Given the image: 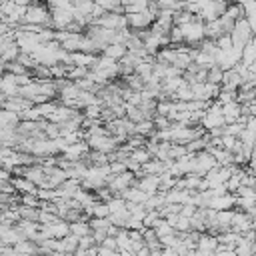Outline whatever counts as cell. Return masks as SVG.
Wrapping results in <instances>:
<instances>
[{
    "label": "cell",
    "mask_w": 256,
    "mask_h": 256,
    "mask_svg": "<svg viewBox=\"0 0 256 256\" xmlns=\"http://www.w3.org/2000/svg\"><path fill=\"white\" fill-rule=\"evenodd\" d=\"M126 20H128V26L130 28L144 30V28H148L156 20V16L150 10H144V12H130V14H126Z\"/></svg>",
    "instance_id": "cell-1"
},
{
    "label": "cell",
    "mask_w": 256,
    "mask_h": 256,
    "mask_svg": "<svg viewBox=\"0 0 256 256\" xmlns=\"http://www.w3.org/2000/svg\"><path fill=\"white\" fill-rule=\"evenodd\" d=\"M48 12L40 6H26V12H24V20L30 22V24H36V26H42L48 22Z\"/></svg>",
    "instance_id": "cell-2"
},
{
    "label": "cell",
    "mask_w": 256,
    "mask_h": 256,
    "mask_svg": "<svg viewBox=\"0 0 256 256\" xmlns=\"http://www.w3.org/2000/svg\"><path fill=\"white\" fill-rule=\"evenodd\" d=\"M198 246H200V252H214L218 246V238L214 234H204L198 238Z\"/></svg>",
    "instance_id": "cell-3"
},
{
    "label": "cell",
    "mask_w": 256,
    "mask_h": 256,
    "mask_svg": "<svg viewBox=\"0 0 256 256\" xmlns=\"http://www.w3.org/2000/svg\"><path fill=\"white\" fill-rule=\"evenodd\" d=\"M104 54L114 58V60H120L124 54H126V46L124 44H118V42H112V44H106L104 46Z\"/></svg>",
    "instance_id": "cell-4"
},
{
    "label": "cell",
    "mask_w": 256,
    "mask_h": 256,
    "mask_svg": "<svg viewBox=\"0 0 256 256\" xmlns=\"http://www.w3.org/2000/svg\"><path fill=\"white\" fill-rule=\"evenodd\" d=\"M0 56H2V60H16V56H18V46L12 44V42L0 44Z\"/></svg>",
    "instance_id": "cell-5"
},
{
    "label": "cell",
    "mask_w": 256,
    "mask_h": 256,
    "mask_svg": "<svg viewBox=\"0 0 256 256\" xmlns=\"http://www.w3.org/2000/svg\"><path fill=\"white\" fill-rule=\"evenodd\" d=\"M224 14H226V16H230L232 20H238V18H242V16H244V8H242V4H240V2H228V6H226V10H224Z\"/></svg>",
    "instance_id": "cell-6"
},
{
    "label": "cell",
    "mask_w": 256,
    "mask_h": 256,
    "mask_svg": "<svg viewBox=\"0 0 256 256\" xmlns=\"http://www.w3.org/2000/svg\"><path fill=\"white\" fill-rule=\"evenodd\" d=\"M222 76H224V70L218 66V64H214L212 68H208V82H214V84H222Z\"/></svg>",
    "instance_id": "cell-7"
},
{
    "label": "cell",
    "mask_w": 256,
    "mask_h": 256,
    "mask_svg": "<svg viewBox=\"0 0 256 256\" xmlns=\"http://www.w3.org/2000/svg\"><path fill=\"white\" fill-rule=\"evenodd\" d=\"M90 230H92V228H90L88 224H84V222H74V224H70V232H72L76 238L90 234Z\"/></svg>",
    "instance_id": "cell-8"
},
{
    "label": "cell",
    "mask_w": 256,
    "mask_h": 256,
    "mask_svg": "<svg viewBox=\"0 0 256 256\" xmlns=\"http://www.w3.org/2000/svg\"><path fill=\"white\" fill-rule=\"evenodd\" d=\"M130 158H132V160H136L138 164H144L146 160H150V158H152V154H150L148 150L140 148V150H132V152H130Z\"/></svg>",
    "instance_id": "cell-9"
},
{
    "label": "cell",
    "mask_w": 256,
    "mask_h": 256,
    "mask_svg": "<svg viewBox=\"0 0 256 256\" xmlns=\"http://www.w3.org/2000/svg\"><path fill=\"white\" fill-rule=\"evenodd\" d=\"M214 42H216V46H218L220 50H230V48H232V36H230V34H226V32H224V34H220Z\"/></svg>",
    "instance_id": "cell-10"
},
{
    "label": "cell",
    "mask_w": 256,
    "mask_h": 256,
    "mask_svg": "<svg viewBox=\"0 0 256 256\" xmlns=\"http://www.w3.org/2000/svg\"><path fill=\"white\" fill-rule=\"evenodd\" d=\"M236 196H256V188H252V186H248V184H242L240 182V186L236 188V192H234Z\"/></svg>",
    "instance_id": "cell-11"
},
{
    "label": "cell",
    "mask_w": 256,
    "mask_h": 256,
    "mask_svg": "<svg viewBox=\"0 0 256 256\" xmlns=\"http://www.w3.org/2000/svg\"><path fill=\"white\" fill-rule=\"evenodd\" d=\"M236 142H238V136H232V134H222V148L232 150Z\"/></svg>",
    "instance_id": "cell-12"
},
{
    "label": "cell",
    "mask_w": 256,
    "mask_h": 256,
    "mask_svg": "<svg viewBox=\"0 0 256 256\" xmlns=\"http://www.w3.org/2000/svg\"><path fill=\"white\" fill-rule=\"evenodd\" d=\"M86 108V116L88 118H98L100 116V106H98V102H92V104H88V106H84Z\"/></svg>",
    "instance_id": "cell-13"
},
{
    "label": "cell",
    "mask_w": 256,
    "mask_h": 256,
    "mask_svg": "<svg viewBox=\"0 0 256 256\" xmlns=\"http://www.w3.org/2000/svg\"><path fill=\"white\" fill-rule=\"evenodd\" d=\"M242 8H244V16L256 14V0H244L242 2Z\"/></svg>",
    "instance_id": "cell-14"
},
{
    "label": "cell",
    "mask_w": 256,
    "mask_h": 256,
    "mask_svg": "<svg viewBox=\"0 0 256 256\" xmlns=\"http://www.w3.org/2000/svg\"><path fill=\"white\" fill-rule=\"evenodd\" d=\"M50 4V8H58V6H70V0H46Z\"/></svg>",
    "instance_id": "cell-15"
},
{
    "label": "cell",
    "mask_w": 256,
    "mask_h": 256,
    "mask_svg": "<svg viewBox=\"0 0 256 256\" xmlns=\"http://www.w3.org/2000/svg\"><path fill=\"white\" fill-rule=\"evenodd\" d=\"M244 128H248V130L256 132V116H248V120H246V126H244Z\"/></svg>",
    "instance_id": "cell-16"
},
{
    "label": "cell",
    "mask_w": 256,
    "mask_h": 256,
    "mask_svg": "<svg viewBox=\"0 0 256 256\" xmlns=\"http://www.w3.org/2000/svg\"><path fill=\"white\" fill-rule=\"evenodd\" d=\"M246 20H248V26H250L252 34H256V14H250V16H246Z\"/></svg>",
    "instance_id": "cell-17"
}]
</instances>
